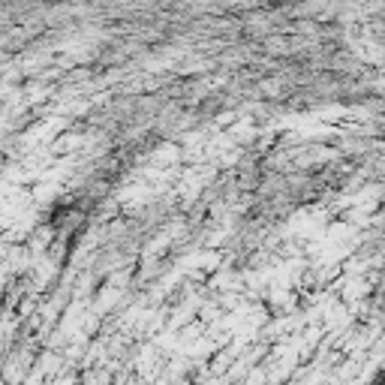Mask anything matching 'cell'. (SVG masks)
<instances>
[{
  "label": "cell",
  "mask_w": 385,
  "mask_h": 385,
  "mask_svg": "<svg viewBox=\"0 0 385 385\" xmlns=\"http://www.w3.org/2000/svg\"><path fill=\"white\" fill-rule=\"evenodd\" d=\"M163 259H148V262H141V268H139V280L136 283H141V280H154V277H160L163 274ZM136 283H133V286H136Z\"/></svg>",
  "instance_id": "6da1fadb"
},
{
  "label": "cell",
  "mask_w": 385,
  "mask_h": 385,
  "mask_svg": "<svg viewBox=\"0 0 385 385\" xmlns=\"http://www.w3.org/2000/svg\"><path fill=\"white\" fill-rule=\"evenodd\" d=\"M6 166V156H4V151H0V169H4Z\"/></svg>",
  "instance_id": "7a4b0ae2"
}]
</instances>
